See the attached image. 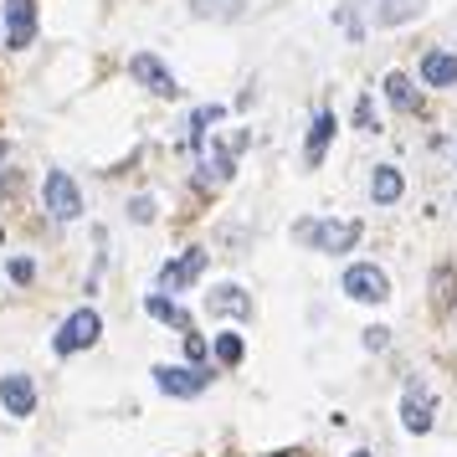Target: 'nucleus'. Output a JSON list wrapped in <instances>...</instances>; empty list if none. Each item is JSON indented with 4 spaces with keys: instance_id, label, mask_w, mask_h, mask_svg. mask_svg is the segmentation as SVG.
<instances>
[{
    "instance_id": "f257e3e1",
    "label": "nucleus",
    "mask_w": 457,
    "mask_h": 457,
    "mask_svg": "<svg viewBox=\"0 0 457 457\" xmlns=\"http://www.w3.org/2000/svg\"><path fill=\"white\" fill-rule=\"evenodd\" d=\"M293 242H303L313 252H350L360 242V221H298L293 227Z\"/></svg>"
},
{
    "instance_id": "f03ea898",
    "label": "nucleus",
    "mask_w": 457,
    "mask_h": 457,
    "mask_svg": "<svg viewBox=\"0 0 457 457\" xmlns=\"http://www.w3.org/2000/svg\"><path fill=\"white\" fill-rule=\"evenodd\" d=\"M42 201L57 221H78L83 216V190L67 170H46V186H42Z\"/></svg>"
},
{
    "instance_id": "7ed1b4c3",
    "label": "nucleus",
    "mask_w": 457,
    "mask_h": 457,
    "mask_svg": "<svg viewBox=\"0 0 457 457\" xmlns=\"http://www.w3.org/2000/svg\"><path fill=\"white\" fill-rule=\"evenodd\" d=\"M129 78H134V83H145L154 98H175V93H180L175 72H170L154 52H134V57H129Z\"/></svg>"
},
{
    "instance_id": "20e7f679",
    "label": "nucleus",
    "mask_w": 457,
    "mask_h": 457,
    "mask_svg": "<svg viewBox=\"0 0 457 457\" xmlns=\"http://www.w3.org/2000/svg\"><path fill=\"white\" fill-rule=\"evenodd\" d=\"M154 386L165 395L190 401V395H201L211 386V370H201V365H154Z\"/></svg>"
},
{
    "instance_id": "39448f33",
    "label": "nucleus",
    "mask_w": 457,
    "mask_h": 457,
    "mask_svg": "<svg viewBox=\"0 0 457 457\" xmlns=\"http://www.w3.org/2000/svg\"><path fill=\"white\" fill-rule=\"evenodd\" d=\"M345 293H350L354 303H386L391 298V278L375 268V262H354L345 272Z\"/></svg>"
},
{
    "instance_id": "423d86ee",
    "label": "nucleus",
    "mask_w": 457,
    "mask_h": 457,
    "mask_svg": "<svg viewBox=\"0 0 457 457\" xmlns=\"http://www.w3.org/2000/svg\"><path fill=\"white\" fill-rule=\"evenodd\" d=\"M98 334H104V319L93 309H78L62 329H57L52 345H57V354H78V350H87V345H98Z\"/></svg>"
},
{
    "instance_id": "0eeeda50",
    "label": "nucleus",
    "mask_w": 457,
    "mask_h": 457,
    "mask_svg": "<svg viewBox=\"0 0 457 457\" xmlns=\"http://www.w3.org/2000/svg\"><path fill=\"white\" fill-rule=\"evenodd\" d=\"M432 411H436L432 386L411 380V386H406V395H401V421H406V432H432Z\"/></svg>"
},
{
    "instance_id": "6e6552de",
    "label": "nucleus",
    "mask_w": 457,
    "mask_h": 457,
    "mask_svg": "<svg viewBox=\"0 0 457 457\" xmlns=\"http://www.w3.org/2000/svg\"><path fill=\"white\" fill-rule=\"evenodd\" d=\"M201 272H206V252L190 247V252H180L175 262H165V268H160V288H165V293H180V288H190Z\"/></svg>"
},
{
    "instance_id": "1a4fd4ad",
    "label": "nucleus",
    "mask_w": 457,
    "mask_h": 457,
    "mask_svg": "<svg viewBox=\"0 0 457 457\" xmlns=\"http://www.w3.org/2000/svg\"><path fill=\"white\" fill-rule=\"evenodd\" d=\"M37 37V5L31 0H5V46H31Z\"/></svg>"
},
{
    "instance_id": "9d476101",
    "label": "nucleus",
    "mask_w": 457,
    "mask_h": 457,
    "mask_svg": "<svg viewBox=\"0 0 457 457\" xmlns=\"http://www.w3.org/2000/svg\"><path fill=\"white\" fill-rule=\"evenodd\" d=\"M0 406L11 416H31L37 411V386L26 375H0Z\"/></svg>"
},
{
    "instance_id": "9b49d317",
    "label": "nucleus",
    "mask_w": 457,
    "mask_h": 457,
    "mask_svg": "<svg viewBox=\"0 0 457 457\" xmlns=\"http://www.w3.org/2000/svg\"><path fill=\"white\" fill-rule=\"evenodd\" d=\"M421 11H427V0H370V21H375V26L416 21Z\"/></svg>"
},
{
    "instance_id": "f8f14e48",
    "label": "nucleus",
    "mask_w": 457,
    "mask_h": 457,
    "mask_svg": "<svg viewBox=\"0 0 457 457\" xmlns=\"http://www.w3.org/2000/svg\"><path fill=\"white\" fill-rule=\"evenodd\" d=\"M206 309L211 313H237V319H252V298L237 283H221V288L206 293Z\"/></svg>"
},
{
    "instance_id": "ddd939ff",
    "label": "nucleus",
    "mask_w": 457,
    "mask_h": 457,
    "mask_svg": "<svg viewBox=\"0 0 457 457\" xmlns=\"http://www.w3.org/2000/svg\"><path fill=\"white\" fill-rule=\"evenodd\" d=\"M421 83L453 87L457 83V57L453 52H427V57H421Z\"/></svg>"
},
{
    "instance_id": "4468645a",
    "label": "nucleus",
    "mask_w": 457,
    "mask_h": 457,
    "mask_svg": "<svg viewBox=\"0 0 457 457\" xmlns=\"http://www.w3.org/2000/svg\"><path fill=\"white\" fill-rule=\"evenodd\" d=\"M334 113H319V119H313V129H309V149H303V165L309 170H319L324 165V149H329V139H334Z\"/></svg>"
},
{
    "instance_id": "2eb2a0df",
    "label": "nucleus",
    "mask_w": 457,
    "mask_h": 457,
    "mask_svg": "<svg viewBox=\"0 0 457 457\" xmlns=\"http://www.w3.org/2000/svg\"><path fill=\"white\" fill-rule=\"evenodd\" d=\"M231 180V154L227 149H201V186H227Z\"/></svg>"
},
{
    "instance_id": "dca6fc26",
    "label": "nucleus",
    "mask_w": 457,
    "mask_h": 457,
    "mask_svg": "<svg viewBox=\"0 0 457 457\" xmlns=\"http://www.w3.org/2000/svg\"><path fill=\"white\" fill-rule=\"evenodd\" d=\"M401 190H406V186H401V170H395V165H380L370 175V195L380 201V206H395V201H401Z\"/></svg>"
},
{
    "instance_id": "f3484780",
    "label": "nucleus",
    "mask_w": 457,
    "mask_h": 457,
    "mask_svg": "<svg viewBox=\"0 0 457 457\" xmlns=\"http://www.w3.org/2000/svg\"><path fill=\"white\" fill-rule=\"evenodd\" d=\"M145 309H149V319H165V324H175V329H190L186 309H180L175 298H160V293H149V298H145Z\"/></svg>"
},
{
    "instance_id": "a211bd4d",
    "label": "nucleus",
    "mask_w": 457,
    "mask_h": 457,
    "mask_svg": "<svg viewBox=\"0 0 457 457\" xmlns=\"http://www.w3.org/2000/svg\"><path fill=\"white\" fill-rule=\"evenodd\" d=\"M386 98H391V104L401 108V113H411V108H416V87H411V78H406V72H391V78H386Z\"/></svg>"
},
{
    "instance_id": "6ab92c4d",
    "label": "nucleus",
    "mask_w": 457,
    "mask_h": 457,
    "mask_svg": "<svg viewBox=\"0 0 457 457\" xmlns=\"http://www.w3.org/2000/svg\"><path fill=\"white\" fill-rule=\"evenodd\" d=\"M216 360L221 365H242V339L237 334H216Z\"/></svg>"
},
{
    "instance_id": "aec40b11",
    "label": "nucleus",
    "mask_w": 457,
    "mask_h": 457,
    "mask_svg": "<svg viewBox=\"0 0 457 457\" xmlns=\"http://www.w3.org/2000/svg\"><path fill=\"white\" fill-rule=\"evenodd\" d=\"M237 5H242V0H190L195 16H237Z\"/></svg>"
},
{
    "instance_id": "412c9836",
    "label": "nucleus",
    "mask_w": 457,
    "mask_h": 457,
    "mask_svg": "<svg viewBox=\"0 0 457 457\" xmlns=\"http://www.w3.org/2000/svg\"><path fill=\"white\" fill-rule=\"evenodd\" d=\"M129 216H134V221H154V201H149V195H134V201H129Z\"/></svg>"
},
{
    "instance_id": "4be33fe9",
    "label": "nucleus",
    "mask_w": 457,
    "mask_h": 457,
    "mask_svg": "<svg viewBox=\"0 0 457 457\" xmlns=\"http://www.w3.org/2000/svg\"><path fill=\"white\" fill-rule=\"evenodd\" d=\"M11 278H16V283H31V278H37V262H31V257H11Z\"/></svg>"
},
{
    "instance_id": "5701e85b",
    "label": "nucleus",
    "mask_w": 457,
    "mask_h": 457,
    "mask_svg": "<svg viewBox=\"0 0 457 457\" xmlns=\"http://www.w3.org/2000/svg\"><path fill=\"white\" fill-rule=\"evenodd\" d=\"M186 354H190V365H201V360H206V339H201L195 329H186Z\"/></svg>"
},
{
    "instance_id": "b1692460",
    "label": "nucleus",
    "mask_w": 457,
    "mask_h": 457,
    "mask_svg": "<svg viewBox=\"0 0 457 457\" xmlns=\"http://www.w3.org/2000/svg\"><path fill=\"white\" fill-rule=\"evenodd\" d=\"M386 345H391V329H380V324L365 329V350H386Z\"/></svg>"
},
{
    "instance_id": "393cba45",
    "label": "nucleus",
    "mask_w": 457,
    "mask_h": 457,
    "mask_svg": "<svg viewBox=\"0 0 457 457\" xmlns=\"http://www.w3.org/2000/svg\"><path fill=\"white\" fill-rule=\"evenodd\" d=\"M354 124H360V129H370V124H375V113H370V98H360V108H354Z\"/></svg>"
},
{
    "instance_id": "a878e982",
    "label": "nucleus",
    "mask_w": 457,
    "mask_h": 457,
    "mask_svg": "<svg viewBox=\"0 0 457 457\" xmlns=\"http://www.w3.org/2000/svg\"><path fill=\"white\" fill-rule=\"evenodd\" d=\"M0 186H5V139H0Z\"/></svg>"
},
{
    "instance_id": "bb28decb",
    "label": "nucleus",
    "mask_w": 457,
    "mask_h": 457,
    "mask_svg": "<svg viewBox=\"0 0 457 457\" xmlns=\"http://www.w3.org/2000/svg\"><path fill=\"white\" fill-rule=\"evenodd\" d=\"M350 457H370V453H365V447H354V453H350Z\"/></svg>"
},
{
    "instance_id": "cd10ccee",
    "label": "nucleus",
    "mask_w": 457,
    "mask_h": 457,
    "mask_svg": "<svg viewBox=\"0 0 457 457\" xmlns=\"http://www.w3.org/2000/svg\"><path fill=\"white\" fill-rule=\"evenodd\" d=\"M272 457H293V453H272Z\"/></svg>"
}]
</instances>
